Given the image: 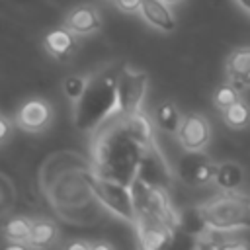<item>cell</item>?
<instances>
[{"label":"cell","mask_w":250,"mask_h":250,"mask_svg":"<svg viewBox=\"0 0 250 250\" xmlns=\"http://www.w3.org/2000/svg\"><path fill=\"white\" fill-rule=\"evenodd\" d=\"M121 125L145 148L154 145V129H152V123H150V119H148V115L145 111L137 109V111L125 115L123 121H121Z\"/></svg>","instance_id":"14"},{"label":"cell","mask_w":250,"mask_h":250,"mask_svg":"<svg viewBox=\"0 0 250 250\" xmlns=\"http://www.w3.org/2000/svg\"><path fill=\"white\" fill-rule=\"evenodd\" d=\"M223 119L232 129L246 127L250 123V107H248V104L242 102V100L234 102L232 105H229L227 109H223Z\"/></svg>","instance_id":"21"},{"label":"cell","mask_w":250,"mask_h":250,"mask_svg":"<svg viewBox=\"0 0 250 250\" xmlns=\"http://www.w3.org/2000/svg\"><path fill=\"white\" fill-rule=\"evenodd\" d=\"M10 133H12V125H10V121H8L6 117L0 115V143H4V141L10 137Z\"/></svg>","instance_id":"26"},{"label":"cell","mask_w":250,"mask_h":250,"mask_svg":"<svg viewBox=\"0 0 250 250\" xmlns=\"http://www.w3.org/2000/svg\"><path fill=\"white\" fill-rule=\"evenodd\" d=\"M141 14L148 25H152L160 31H172L176 27L174 14L168 8V2H164V0H143Z\"/></svg>","instance_id":"13"},{"label":"cell","mask_w":250,"mask_h":250,"mask_svg":"<svg viewBox=\"0 0 250 250\" xmlns=\"http://www.w3.org/2000/svg\"><path fill=\"white\" fill-rule=\"evenodd\" d=\"M182 123L180 111L172 102H164L156 107V125L166 133H178Z\"/></svg>","instance_id":"19"},{"label":"cell","mask_w":250,"mask_h":250,"mask_svg":"<svg viewBox=\"0 0 250 250\" xmlns=\"http://www.w3.org/2000/svg\"><path fill=\"white\" fill-rule=\"evenodd\" d=\"M45 49L55 59H64L74 49V33L68 27H64V29H53L45 37Z\"/></svg>","instance_id":"16"},{"label":"cell","mask_w":250,"mask_h":250,"mask_svg":"<svg viewBox=\"0 0 250 250\" xmlns=\"http://www.w3.org/2000/svg\"><path fill=\"white\" fill-rule=\"evenodd\" d=\"M201 207L209 229L217 230H242L250 229V195L236 189H223Z\"/></svg>","instance_id":"3"},{"label":"cell","mask_w":250,"mask_h":250,"mask_svg":"<svg viewBox=\"0 0 250 250\" xmlns=\"http://www.w3.org/2000/svg\"><path fill=\"white\" fill-rule=\"evenodd\" d=\"M240 96H238V90L230 84H221L215 92H213V104L221 109H227L229 105H232L234 102H238Z\"/></svg>","instance_id":"24"},{"label":"cell","mask_w":250,"mask_h":250,"mask_svg":"<svg viewBox=\"0 0 250 250\" xmlns=\"http://www.w3.org/2000/svg\"><path fill=\"white\" fill-rule=\"evenodd\" d=\"M51 121V107L43 100H29L18 111V125L23 131H41Z\"/></svg>","instance_id":"11"},{"label":"cell","mask_w":250,"mask_h":250,"mask_svg":"<svg viewBox=\"0 0 250 250\" xmlns=\"http://www.w3.org/2000/svg\"><path fill=\"white\" fill-rule=\"evenodd\" d=\"M31 229H33V223H31V221H27V219H23V217H16V219H12V221L6 223L4 234H6L14 244L29 246Z\"/></svg>","instance_id":"20"},{"label":"cell","mask_w":250,"mask_h":250,"mask_svg":"<svg viewBox=\"0 0 250 250\" xmlns=\"http://www.w3.org/2000/svg\"><path fill=\"white\" fill-rule=\"evenodd\" d=\"M59 230L53 221H35L29 236V246L33 248H47L55 242Z\"/></svg>","instance_id":"17"},{"label":"cell","mask_w":250,"mask_h":250,"mask_svg":"<svg viewBox=\"0 0 250 250\" xmlns=\"http://www.w3.org/2000/svg\"><path fill=\"white\" fill-rule=\"evenodd\" d=\"M148 88V74L143 70H135L131 66H123L117 76L115 88V105L107 121L113 117H125L137 109H141L145 94Z\"/></svg>","instance_id":"6"},{"label":"cell","mask_w":250,"mask_h":250,"mask_svg":"<svg viewBox=\"0 0 250 250\" xmlns=\"http://www.w3.org/2000/svg\"><path fill=\"white\" fill-rule=\"evenodd\" d=\"M164 2H168V4H178V2H182V0H164Z\"/></svg>","instance_id":"29"},{"label":"cell","mask_w":250,"mask_h":250,"mask_svg":"<svg viewBox=\"0 0 250 250\" xmlns=\"http://www.w3.org/2000/svg\"><path fill=\"white\" fill-rule=\"evenodd\" d=\"M88 82H90V78H88V76H82V74H80V76H66L64 82H62V92H64V96L74 104V102H78L80 96L84 94Z\"/></svg>","instance_id":"23"},{"label":"cell","mask_w":250,"mask_h":250,"mask_svg":"<svg viewBox=\"0 0 250 250\" xmlns=\"http://www.w3.org/2000/svg\"><path fill=\"white\" fill-rule=\"evenodd\" d=\"M113 2H115V0H113Z\"/></svg>","instance_id":"30"},{"label":"cell","mask_w":250,"mask_h":250,"mask_svg":"<svg viewBox=\"0 0 250 250\" xmlns=\"http://www.w3.org/2000/svg\"><path fill=\"white\" fill-rule=\"evenodd\" d=\"M137 178L145 180V182L150 184V186H160V188H168V186H170L172 174H170V170H168V166H166L164 156L158 152L156 145L145 148L143 158H141V166H139V176H137Z\"/></svg>","instance_id":"10"},{"label":"cell","mask_w":250,"mask_h":250,"mask_svg":"<svg viewBox=\"0 0 250 250\" xmlns=\"http://www.w3.org/2000/svg\"><path fill=\"white\" fill-rule=\"evenodd\" d=\"M131 193L135 199V207H137V215H150L156 217L160 221H164L166 225H170L172 229H180V215L174 211L170 197L166 193V188L160 186H150L141 178H135L131 184Z\"/></svg>","instance_id":"5"},{"label":"cell","mask_w":250,"mask_h":250,"mask_svg":"<svg viewBox=\"0 0 250 250\" xmlns=\"http://www.w3.org/2000/svg\"><path fill=\"white\" fill-rule=\"evenodd\" d=\"M180 229H184L188 234H193V236H199L203 230H207V223H205V217L201 213V207H195V209H188L180 215Z\"/></svg>","instance_id":"22"},{"label":"cell","mask_w":250,"mask_h":250,"mask_svg":"<svg viewBox=\"0 0 250 250\" xmlns=\"http://www.w3.org/2000/svg\"><path fill=\"white\" fill-rule=\"evenodd\" d=\"M92 248V244H88V242H72V244H68V250H90Z\"/></svg>","instance_id":"27"},{"label":"cell","mask_w":250,"mask_h":250,"mask_svg":"<svg viewBox=\"0 0 250 250\" xmlns=\"http://www.w3.org/2000/svg\"><path fill=\"white\" fill-rule=\"evenodd\" d=\"M64 27H68L74 35L94 33L102 27V16L92 6H78L68 12V16L64 20Z\"/></svg>","instance_id":"12"},{"label":"cell","mask_w":250,"mask_h":250,"mask_svg":"<svg viewBox=\"0 0 250 250\" xmlns=\"http://www.w3.org/2000/svg\"><path fill=\"white\" fill-rule=\"evenodd\" d=\"M242 180H244V174L236 162H223L217 168L215 182L221 189H236L242 184Z\"/></svg>","instance_id":"18"},{"label":"cell","mask_w":250,"mask_h":250,"mask_svg":"<svg viewBox=\"0 0 250 250\" xmlns=\"http://www.w3.org/2000/svg\"><path fill=\"white\" fill-rule=\"evenodd\" d=\"M86 182H88V188L94 191V195L100 199V203H104V207H107L113 215L133 225L137 223V207L131 193V186L104 178L96 172L86 174Z\"/></svg>","instance_id":"4"},{"label":"cell","mask_w":250,"mask_h":250,"mask_svg":"<svg viewBox=\"0 0 250 250\" xmlns=\"http://www.w3.org/2000/svg\"><path fill=\"white\" fill-rule=\"evenodd\" d=\"M178 141L186 150H203L211 139V127L207 119L199 113H188L182 117L178 129Z\"/></svg>","instance_id":"9"},{"label":"cell","mask_w":250,"mask_h":250,"mask_svg":"<svg viewBox=\"0 0 250 250\" xmlns=\"http://www.w3.org/2000/svg\"><path fill=\"white\" fill-rule=\"evenodd\" d=\"M141 2L143 0H115L117 8L121 12H137V10H141Z\"/></svg>","instance_id":"25"},{"label":"cell","mask_w":250,"mask_h":250,"mask_svg":"<svg viewBox=\"0 0 250 250\" xmlns=\"http://www.w3.org/2000/svg\"><path fill=\"white\" fill-rule=\"evenodd\" d=\"M137 232H139V244L146 250H156L162 246H168L176 234V229L166 225L164 221L150 217V215H137Z\"/></svg>","instance_id":"8"},{"label":"cell","mask_w":250,"mask_h":250,"mask_svg":"<svg viewBox=\"0 0 250 250\" xmlns=\"http://www.w3.org/2000/svg\"><path fill=\"white\" fill-rule=\"evenodd\" d=\"M217 168L207 156H203L199 150H188L186 156L178 162V174L180 178L189 186H205L217 176Z\"/></svg>","instance_id":"7"},{"label":"cell","mask_w":250,"mask_h":250,"mask_svg":"<svg viewBox=\"0 0 250 250\" xmlns=\"http://www.w3.org/2000/svg\"><path fill=\"white\" fill-rule=\"evenodd\" d=\"M236 2H238L240 8H244L246 12H250V0H236Z\"/></svg>","instance_id":"28"},{"label":"cell","mask_w":250,"mask_h":250,"mask_svg":"<svg viewBox=\"0 0 250 250\" xmlns=\"http://www.w3.org/2000/svg\"><path fill=\"white\" fill-rule=\"evenodd\" d=\"M143 152L145 146L139 145L121 123L115 127H105L92 148V172L131 186L133 180L139 176Z\"/></svg>","instance_id":"1"},{"label":"cell","mask_w":250,"mask_h":250,"mask_svg":"<svg viewBox=\"0 0 250 250\" xmlns=\"http://www.w3.org/2000/svg\"><path fill=\"white\" fill-rule=\"evenodd\" d=\"M227 74L232 82L250 84V49H236L227 59Z\"/></svg>","instance_id":"15"},{"label":"cell","mask_w":250,"mask_h":250,"mask_svg":"<svg viewBox=\"0 0 250 250\" xmlns=\"http://www.w3.org/2000/svg\"><path fill=\"white\" fill-rule=\"evenodd\" d=\"M119 70L121 68L117 66H107L90 78L84 94L78 102H74V125L78 131L90 133L102 123H107L115 105Z\"/></svg>","instance_id":"2"}]
</instances>
